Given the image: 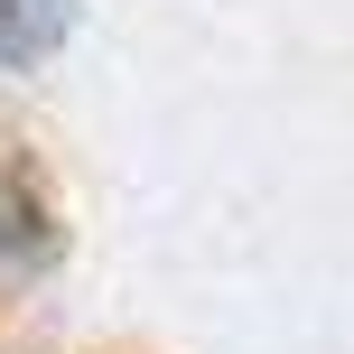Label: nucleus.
Segmentation results:
<instances>
[{"label": "nucleus", "instance_id": "1", "mask_svg": "<svg viewBox=\"0 0 354 354\" xmlns=\"http://www.w3.org/2000/svg\"><path fill=\"white\" fill-rule=\"evenodd\" d=\"M75 28V0H0V66H37Z\"/></svg>", "mask_w": 354, "mask_h": 354}]
</instances>
